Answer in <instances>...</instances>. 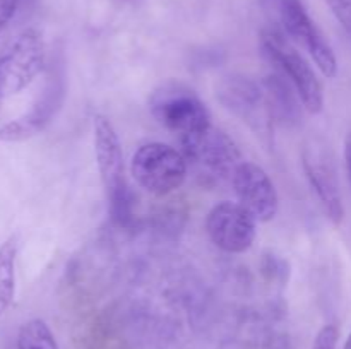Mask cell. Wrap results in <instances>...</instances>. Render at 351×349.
Returning a JSON list of instances; mask_svg holds the SVG:
<instances>
[{
  "instance_id": "6",
  "label": "cell",
  "mask_w": 351,
  "mask_h": 349,
  "mask_svg": "<svg viewBox=\"0 0 351 349\" xmlns=\"http://www.w3.org/2000/svg\"><path fill=\"white\" fill-rule=\"evenodd\" d=\"M216 96L226 109L247 123L257 135L264 139L271 137L274 113L266 86L243 75H230L219 84Z\"/></svg>"
},
{
  "instance_id": "2",
  "label": "cell",
  "mask_w": 351,
  "mask_h": 349,
  "mask_svg": "<svg viewBox=\"0 0 351 349\" xmlns=\"http://www.w3.org/2000/svg\"><path fill=\"white\" fill-rule=\"evenodd\" d=\"M261 48L276 67L278 74L283 75L295 89L305 112L319 115L324 108V89L304 55L276 29H264L261 33Z\"/></svg>"
},
{
  "instance_id": "15",
  "label": "cell",
  "mask_w": 351,
  "mask_h": 349,
  "mask_svg": "<svg viewBox=\"0 0 351 349\" xmlns=\"http://www.w3.org/2000/svg\"><path fill=\"white\" fill-rule=\"evenodd\" d=\"M326 3L335 14L336 21L351 38V0H326Z\"/></svg>"
},
{
  "instance_id": "9",
  "label": "cell",
  "mask_w": 351,
  "mask_h": 349,
  "mask_svg": "<svg viewBox=\"0 0 351 349\" xmlns=\"http://www.w3.org/2000/svg\"><path fill=\"white\" fill-rule=\"evenodd\" d=\"M280 16L288 36L300 44L314 60L324 77L338 75V58L328 38L324 36L302 0H280Z\"/></svg>"
},
{
  "instance_id": "19",
  "label": "cell",
  "mask_w": 351,
  "mask_h": 349,
  "mask_svg": "<svg viewBox=\"0 0 351 349\" xmlns=\"http://www.w3.org/2000/svg\"><path fill=\"white\" fill-rule=\"evenodd\" d=\"M343 349H351V332H350L348 339H346V342H345V348H343Z\"/></svg>"
},
{
  "instance_id": "4",
  "label": "cell",
  "mask_w": 351,
  "mask_h": 349,
  "mask_svg": "<svg viewBox=\"0 0 351 349\" xmlns=\"http://www.w3.org/2000/svg\"><path fill=\"white\" fill-rule=\"evenodd\" d=\"M130 174L147 194L165 197L185 183L189 163L182 151L163 142H147L132 154Z\"/></svg>"
},
{
  "instance_id": "3",
  "label": "cell",
  "mask_w": 351,
  "mask_h": 349,
  "mask_svg": "<svg viewBox=\"0 0 351 349\" xmlns=\"http://www.w3.org/2000/svg\"><path fill=\"white\" fill-rule=\"evenodd\" d=\"M149 109L156 122L178 139L204 132L213 125L208 106L194 89L180 82H165L154 89L149 98Z\"/></svg>"
},
{
  "instance_id": "13",
  "label": "cell",
  "mask_w": 351,
  "mask_h": 349,
  "mask_svg": "<svg viewBox=\"0 0 351 349\" xmlns=\"http://www.w3.org/2000/svg\"><path fill=\"white\" fill-rule=\"evenodd\" d=\"M17 253H19V238L10 235L0 243V317L14 303L17 287Z\"/></svg>"
},
{
  "instance_id": "14",
  "label": "cell",
  "mask_w": 351,
  "mask_h": 349,
  "mask_svg": "<svg viewBox=\"0 0 351 349\" xmlns=\"http://www.w3.org/2000/svg\"><path fill=\"white\" fill-rule=\"evenodd\" d=\"M16 349H60V346L47 322L31 318L17 332Z\"/></svg>"
},
{
  "instance_id": "10",
  "label": "cell",
  "mask_w": 351,
  "mask_h": 349,
  "mask_svg": "<svg viewBox=\"0 0 351 349\" xmlns=\"http://www.w3.org/2000/svg\"><path fill=\"white\" fill-rule=\"evenodd\" d=\"M65 101V81L60 70H51L43 91L31 103L27 112L0 127L2 142H24L43 132Z\"/></svg>"
},
{
  "instance_id": "1",
  "label": "cell",
  "mask_w": 351,
  "mask_h": 349,
  "mask_svg": "<svg viewBox=\"0 0 351 349\" xmlns=\"http://www.w3.org/2000/svg\"><path fill=\"white\" fill-rule=\"evenodd\" d=\"M47 68V43L36 27L14 34L0 50V105L29 88Z\"/></svg>"
},
{
  "instance_id": "8",
  "label": "cell",
  "mask_w": 351,
  "mask_h": 349,
  "mask_svg": "<svg viewBox=\"0 0 351 349\" xmlns=\"http://www.w3.org/2000/svg\"><path fill=\"white\" fill-rule=\"evenodd\" d=\"M206 233L216 248L239 255L252 248L257 236V219L240 202L223 201L206 216Z\"/></svg>"
},
{
  "instance_id": "11",
  "label": "cell",
  "mask_w": 351,
  "mask_h": 349,
  "mask_svg": "<svg viewBox=\"0 0 351 349\" xmlns=\"http://www.w3.org/2000/svg\"><path fill=\"white\" fill-rule=\"evenodd\" d=\"M232 185L240 204L257 219V222H269L276 218L280 197L264 168L250 161H242L233 171Z\"/></svg>"
},
{
  "instance_id": "18",
  "label": "cell",
  "mask_w": 351,
  "mask_h": 349,
  "mask_svg": "<svg viewBox=\"0 0 351 349\" xmlns=\"http://www.w3.org/2000/svg\"><path fill=\"white\" fill-rule=\"evenodd\" d=\"M345 163H346V171H348V178L351 183V133L346 137V142H345Z\"/></svg>"
},
{
  "instance_id": "7",
  "label": "cell",
  "mask_w": 351,
  "mask_h": 349,
  "mask_svg": "<svg viewBox=\"0 0 351 349\" xmlns=\"http://www.w3.org/2000/svg\"><path fill=\"white\" fill-rule=\"evenodd\" d=\"M182 153L187 163L194 164L201 173L215 178H230L242 163L237 144L223 130L209 127L204 132L182 137Z\"/></svg>"
},
{
  "instance_id": "12",
  "label": "cell",
  "mask_w": 351,
  "mask_h": 349,
  "mask_svg": "<svg viewBox=\"0 0 351 349\" xmlns=\"http://www.w3.org/2000/svg\"><path fill=\"white\" fill-rule=\"evenodd\" d=\"M302 166H304L308 185L317 195L326 216L332 224L338 226L343 221L345 209H343L335 170L331 168V164L326 163L324 154L319 153L317 149H308V147L302 153Z\"/></svg>"
},
{
  "instance_id": "16",
  "label": "cell",
  "mask_w": 351,
  "mask_h": 349,
  "mask_svg": "<svg viewBox=\"0 0 351 349\" xmlns=\"http://www.w3.org/2000/svg\"><path fill=\"white\" fill-rule=\"evenodd\" d=\"M338 337H339V332L336 325L332 324L324 325V327L319 331L312 349H336V346H338Z\"/></svg>"
},
{
  "instance_id": "17",
  "label": "cell",
  "mask_w": 351,
  "mask_h": 349,
  "mask_svg": "<svg viewBox=\"0 0 351 349\" xmlns=\"http://www.w3.org/2000/svg\"><path fill=\"white\" fill-rule=\"evenodd\" d=\"M19 9V0H0V34L5 31Z\"/></svg>"
},
{
  "instance_id": "5",
  "label": "cell",
  "mask_w": 351,
  "mask_h": 349,
  "mask_svg": "<svg viewBox=\"0 0 351 349\" xmlns=\"http://www.w3.org/2000/svg\"><path fill=\"white\" fill-rule=\"evenodd\" d=\"M93 139H95L96 164L103 188L110 204L112 218L119 222L129 216V190H127L125 173H123V154L119 133L113 123L105 115H95L93 118Z\"/></svg>"
}]
</instances>
